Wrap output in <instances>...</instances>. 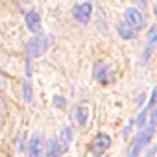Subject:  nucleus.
Returning <instances> with one entry per match:
<instances>
[{
  "label": "nucleus",
  "instance_id": "nucleus-12",
  "mask_svg": "<svg viewBox=\"0 0 157 157\" xmlns=\"http://www.w3.org/2000/svg\"><path fill=\"white\" fill-rule=\"evenodd\" d=\"M61 155H63V151H61V146H59L57 137L50 139L48 148H46V157H61Z\"/></svg>",
  "mask_w": 157,
  "mask_h": 157
},
{
  "label": "nucleus",
  "instance_id": "nucleus-6",
  "mask_svg": "<svg viewBox=\"0 0 157 157\" xmlns=\"http://www.w3.org/2000/svg\"><path fill=\"white\" fill-rule=\"evenodd\" d=\"M124 22H126L133 32H139V30L142 28V24H144L140 11L135 10V8H128V10L124 11Z\"/></svg>",
  "mask_w": 157,
  "mask_h": 157
},
{
  "label": "nucleus",
  "instance_id": "nucleus-15",
  "mask_svg": "<svg viewBox=\"0 0 157 157\" xmlns=\"http://www.w3.org/2000/svg\"><path fill=\"white\" fill-rule=\"evenodd\" d=\"M148 111H150V109L146 107V109H142V113L139 115V118H137V126H139V128H144V124H146V117H148Z\"/></svg>",
  "mask_w": 157,
  "mask_h": 157
},
{
  "label": "nucleus",
  "instance_id": "nucleus-8",
  "mask_svg": "<svg viewBox=\"0 0 157 157\" xmlns=\"http://www.w3.org/2000/svg\"><path fill=\"white\" fill-rule=\"evenodd\" d=\"M155 46H157V26H151V28L148 30V43H146V48H144V52H142V61H144V63L150 59V56H151V52L155 50Z\"/></svg>",
  "mask_w": 157,
  "mask_h": 157
},
{
  "label": "nucleus",
  "instance_id": "nucleus-5",
  "mask_svg": "<svg viewBox=\"0 0 157 157\" xmlns=\"http://www.w3.org/2000/svg\"><path fill=\"white\" fill-rule=\"evenodd\" d=\"M43 153H44L43 137L39 133H33L26 144V157H43Z\"/></svg>",
  "mask_w": 157,
  "mask_h": 157
},
{
  "label": "nucleus",
  "instance_id": "nucleus-16",
  "mask_svg": "<svg viewBox=\"0 0 157 157\" xmlns=\"http://www.w3.org/2000/svg\"><path fill=\"white\" fill-rule=\"evenodd\" d=\"M54 105L63 109V107H65V98H63V96H54Z\"/></svg>",
  "mask_w": 157,
  "mask_h": 157
},
{
  "label": "nucleus",
  "instance_id": "nucleus-11",
  "mask_svg": "<svg viewBox=\"0 0 157 157\" xmlns=\"http://www.w3.org/2000/svg\"><path fill=\"white\" fill-rule=\"evenodd\" d=\"M89 117H91V109L87 105H78L74 109V120H76L78 126H85L87 120H89Z\"/></svg>",
  "mask_w": 157,
  "mask_h": 157
},
{
  "label": "nucleus",
  "instance_id": "nucleus-17",
  "mask_svg": "<svg viewBox=\"0 0 157 157\" xmlns=\"http://www.w3.org/2000/svg\"><path fill=\"white\" fill-rule=\"evenodd\" d=\"M155 151H157V150H155V146H153V148L150 150V153H146V157H153V155H155Z\"/></svg>",
  "mask_w": 157,
  "mask_h": 157
},
{
  "label": "nucleus",
  "instance_id": "nucleus-9",
  "mask_svg": "<svg viewBox=\"0 0 157 157\" xmlns=\"http://www.w3.org/2000/svg\"><path fill=\"white\" fill-rule=\"evenodd\" d=\"M26 26L32 33L41 35V15L37 11H28L26 13Z\"/></svg>",
  "mask_w": 157,
  "mask_h": 157
},
{
  "label": "nucleus",
  "instance_id": "nucleus-1",
  "mask_svg": "<svg viewBox=\"0 0 157 157\" xmlns=\"http://www.w3.org/2000/svg\"><path fill=\"white\" fill-rule=\"evenodd\" d=\"M52 43H54V37H52L50 33H41V35L32 37V39L28 41V56H30V57H39V56H43V54L50 48Z\"/></svg>",
  "mask_w": 157,
  "mask_h": 157
},
{
  "label": "nucleus",
  "instance_id": "nucleus-3",
  "mask_svg": "<svg viewBox=\"0 0 157 157\" xmlns=\"http://www.w3.org/2000/svg\"><path fill=\"white\" fill-rule=\"evenodd\" d=\"M107 148H111V137L107 133H96L91 142V153L94 157H100V155H104V151Z\"/></svg>",
  "mask_w": 157,
  "mask_h": 157
},
{
  "label": "nucleus",
  "instance_id": "nucleus-10",
  "mask_svg": "<svg viewBox=\"0 0 157 157\" xmlns=\"http://www.w3.org/2000/svg\"><path fill=\"white\" fill-rule=\"evenodd\" d=\"M72 137H74V133H72V128H70V126H65V128L59 131V135H57V140H59V146H61V151H63V153H65V151L70 148Z\"/></svg>",
  "mask_w": 157,
  "mask_h": 157
},
{
  "label": "nucleus",
  "instance_id": "nucleus-13",
  "mask_svg": "<svg viewBox=\"0 0 157 157\" xmlns=\"http://www.w3.org/2000/svg\"><path fill=\"white\" fill-rule=\"evenodd\" d=\"M117 30H118V35H120L122 39H133V37H135V33H137V32H133L126 22H120Z\"/></svg>",
  "mask_w": 157,
  "mask_h": 157
},
{
  "label": "nucleus",
  "instance_id": "nucleus-4",
  "mask_svg": "<svg viewBox=\"0 0 157 157\" xmlns=\"http://www.w3.org/2000/svg\"><path fill=\"white\" fill-rule=\"evenodd\" d=\"M93 13V4L91 2H82V4H74L72 8V17L80 24H87Z\"/></svg>",
  "mask_w": 157,
  "mask_h": 157
},
{
  "label": "nucleus",
  "instance_id": "nucleus-14",
  "mask_svg": "<svg viewBox=\"0 0 157 157\" xmlns=\"http://www.w3.org/2000/svg\"><path fill=\"white\" fill-rule=\"evenodd\" d=\"M22 98H24V102L26 104H30L32 102V80H24V83H22Z\"/></svg>",
  "mask_w": 157,
  "mask_h": 157
},
{
  "label": "nucleus",
  "instance_id": "nucleus-2",
  "mask_svg": "<svg viewBox=\"0 0 157 157\" xmlns=\"http://www.w3.org/2000/svg\"><path fill=\"white\" fill-rule=\"evenodd\" d=\"M153 131H155V128H151V126H148V128H144L139 135H137V139H135V142L131 144V148H129V153H128V157H137L139 153H140V150L144 148V146H148V142L151 140V137H153Z\"/></svg>",
  "mask_w": 157,
  "mask_h": 157
},
{
  "label": "nucleus",
  "instance_id": "nucleus-18",
  "mask_svg": "<svg viewBox=\"0 0 157 157\" xmlns=\"http://www.w3.org/2000/svg\"><path fill=\"white\" fill-rule=\"evenodd\" d=\"M153 13H155V17H157V6H155V8H153Z\"/></svg>",
  "mask_w": 157,
  "mask_h": 157
},
{
  "label": "nucleus",
  "instance_id": "nucleus-7",
  "mask_svg": "<svg viewBox=\"0 0 157 157\" xmlns=\"http://www.w3.org/2000/svg\"><path fill=\"white\" fill-rule=\"evenodd\" d=\"M113 70L109 68V65L107 63H104V61H98L96 65H94V78L102 83V85H105V83H109L111 80H113Z\"/></svg>",
  "mask_w": 157,
  "mask_h": 157
}]
</instances>
